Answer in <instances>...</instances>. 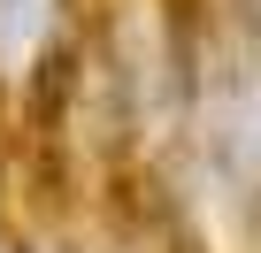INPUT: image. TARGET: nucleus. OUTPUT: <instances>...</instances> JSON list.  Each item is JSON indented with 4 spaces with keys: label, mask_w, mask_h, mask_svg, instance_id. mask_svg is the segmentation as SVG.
Returning a JSON list of instances; mask_svg holds the SVG:
<instances>
[{
    "label": "nucleus",
    "mask_w": 261,
    "mask_h": 253,
    "mask_svg": "<svg viewBox=\"0 0 261 253\" xmlns=\"http://www.w3.org/2000/svg\"><path fill=\"white\" fill-rule=\"evenodd\" d=\"M207 146L215 161L261 192V69H230L207 100Z\"/></svg>",
    "instance_id": "f257e3e1"
},
{
    "label": "nucleus",
    "mask_w": 261,
    "mask_h": 253,
    "mask_svg": "<svg viewBox=\"0 0 261 253\" xmlns=\"http://www.w3.org/2000/svg\"><path fill=\"white\" fill-rule=\"evenodd\" d=\"M54 8L62 0H0V77H31L46 39H54Z\"/></svg>",
    "instance_id": "f03ea898"
}]
</instances>
